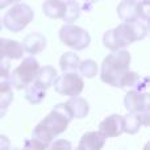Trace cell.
<instances>
[{
    "label": "cell",
    "instance_id": "23",
    "mask_svg": "<svg viewBox=\"0 0 150 150\" xmlns=\"http://www.w3.org/2000/svg\"><path fill=\"white\" fill-rule=\"evenodd\" d=\"M149 1L150 0H141L138 1V20L148 23V17H149Z\"/></svg>",
    "mask_w": 150,
    "mask_h": 150
},
{
    "label": "cell",
    "instance_id": "20",
    "mask_svg": "<svg viewBox=\"0 0 150 150\" xmlns=\"http://www.w3.org/2000/svg\"><path fill=\"white\" fill-rule=\"evenodd\" d=\"M79 63H80L79 55H76V53L74 52L63 53L59 58V66L62 71H76Z\"/></svg>",
    "mask_w": 150,
    "mask_h": 150
},
{
    "label": "cell",
    "instance_id": "10",
    "mask_svg": "<svg viewBox=\"0 0 150 150\" xmlns=\"http://www.w3.org/2000/svg\"><path fill=\"white\" fill-rule=\"evenodd\" d=\"M21 45H23L24 52H26L30 55H36L45 50V47L47 45V40L40 32H32V33L26 34L24 37Z\"/></svg>",
    "mask_w": 150,
    "mask_h": 150
},
{
    "label": "cell",
    "instance_id": "2",
    "mask_svg": "<svg viewBox=\"0 0 150 150\" xmlns=\"http://www.w3.org/2000/svg\"><path fill=\"white\" fill-rule=\"evenodd\" d=\"M148 36L146 23L140 20L122 21L116 28L109 29L103 36V44L111 52L125 49L136 41H142Z\"/></svg>",
    "mask_w": 150,
    "mask_h": 150
},
{
    "label": "cell",
    "instance_id": "11",
    "mask_svg": "<svg viewBox=\"0 0 150 150\" xmlns=\"http://www.w3.org/2000/svg\"><path fill=\"white\" fill-rule=\"evenodd\" d=\"M24 55V49L21 42L16 40H9L0 37V61L3 59H20Z\"/></svg>",
    "mask_w": 150,
    "mask_h": 150
},
{
    "label": "cell",
    "instance_id": "3",
    "mask_svg": "<svg viewBox=\"0 0 150 150\" xmlns=\"http://www.w3.org/2000/svg\"><path fill=\"white\" fill-rule=\"evenodd\" d=\"M130 61V53L124 49L112 52L109 55H107L100 67L101 82L112 87L122 88L124 78L129 71Z\"/></svg>",
    "mask_w": 150,
    "mask_h": 150
},
{
    "label": "cell",
    "instance_id": "8",
    "mask_svg": "<svg viewBox=\"0 0 150 150\" xmlns=\"http://www.w3.org/2000/svg\"><path fill=\"white\" fill-rule=\"evenodd\" d=\"M124 105L128 112L146 113L149 112V93L145 91L130 88L124 98Z\"/></svg>",
    "mask_w": 150,
    "mask_h": 150
},
{
    "label": "cell",
    "instance_id": "22",
    "mask_svg": "<svg viewBox=\"0 0 150 150\" xmlns=\"http://www.w3.org/2000/svg\"><path fill=\"white\" fill-rule=\"evenodd\" d=\"M78 70L84 78L91 79V78H95L98 75L99 69H98V63L93 59H84V61H80L79 66H78Z\"/></svg>",
    "mask_w": 150,
    "mask_h": 150
},
{
    "label": "cell",
    "instance_id": "6",
    "mask_svg": "<svg viewBox=\"0 0 150 150\" xmlns=\"http://www.w3.org/2000/svg\"><path fill=\"white\" fill-rule=\"evenodd\" d=\"M59 40L62 41V44L74 50H84L91 44L90 33L82 26L73 25V24H65L59 29Z\"/></svg>",
    "mask_w": 150,
    "mask_h": 150
},
{
    "label": "cell",
    "instance_id": "26",
    "mask_svg": "<svg viewBox=\"0 0 150 150\" xmlns=\"http://www.w3.org/2000/svg\"><path fill=\"white\" fill-rule=\"evenodd\" d=\"M9 146H11V144H9L8 137L0 134V149H9Z\"/></svg>",
    "mask_w": 150,
    "mask_h": 150
},
{
    "label": "cell",
    "instance_id": "5",
    "mask_svg": "<svg viewBox=\"0 0 150 150\" xmlns=\"http://www.w3.org/2000/svg\"><path fill=\"white\" fill-rule=\"evenodd\" d=\"M38 69H40V63L34 57L24 58L23 62L12 73H9L8 82H9L11 87L15 88V90H24L29 83H32Z\"/></svg>",
    "mask_w": 150,
    "mask_h": 150
},
{
    "label": "cell",
    "instance_id": "15",
    "mask_svg": "<svg viewBox=\"0 0 150 150\" xmlns=\"http://www.w3.org/2000/svg\"><path fill=\"white\" fill-rule=\"evenodd\" d=\"M138 1L137 0H122L117 5V16L121 21H136L138 20Z\"/></svg>",
    "mask_w": 150,
    "mask_h": 150
},
{
    "label": "cell",
    "instance_id": "27",
    "mask_svg": "<svg viewBox=\"0 0 150 150\" xmlns=\"http://www.w3.org/2000/svg\"><path fill=\"white\" fill-rule=\"evenodd\" d=\"M9 4H12V0H0V9L7 8Z\"/></svg>",
    "mask_w": 150,
    "mask_h": 150
},
{
    "label": "cell",
    "instance_id": "1",
    "mask_svg": "<svg viewBox=\"0 0 150 150\" xmlns=\"http://www.w3.org/2000/svg\"><path fill=\"white\" fill-rule=\"evenodd\" d=\"M73 120L66 103H58L49 112L45 119H42L34 127L32 132V148L47 149L57 136L63 133Z\"/></svg>",
    "mask_w": 150,
    "mask_h": 150
},
{
    "label": "cell",
    "instance_id": "30",
    "mask_svg": "<svg viewBox=\"0 0 150 150\" xmlns=\"http://www.w3.org/2000/svg\"><path fill=\"white\" fill-rule=\"evenodd\" d=\"M1 28H3V20H1V17H0V30H1Z\"/></svg>",
    "mask_w": 150,
    "mask_h": 150
},
{
    "label": "cell",
    "instance_id": "21",
    "mask_svg": "<svg viewBox=\"0 0 150 150\" xmlns=\"http://www.w3.org/2000/svg\"><path fill=\"white\" fill-rule=\"evenodd\" d=\"M66 11L62 20L65 24H73L80 16V5L76 0H66Z\"/></svg>",
    "mask_w": 150,
    "mask_h": 150
},
{
    "label": "cell",
    "instance_id": "29",
    "mask_svg": "<svg viewBox=\"0 0 150 150\" xmlns=\"http://www.w3.org/2000/svg\"><path fill=\"white\" fill-rule=\"evenodd\" d=\"M23 1V0H12V4H16V3H20Z\"/></svg>",
    "mask_w": 150,
    "mask_h": 150
},
{
    "label": "cell",
    "instance_id": "16",
    "mask_svg": "<svg viewBox=\"0 0 150 150\" xmlns=\"http://www.w3.org/2000/svg\"><path fill=\"white\" fill-rule=\"evenodd\" d=\"M13 101V88L8 79H0V119L7 115V111Z\"/></svg>",
    "mask_w": 150,
    "mask_h": 150
},
{
    "label": "cell",
    "instance_id": "9",
    "mask_svg": "<svg viewBox=\"0 0 150 150\" xmlns=\"http://www.w3.org/2000/svg\"><path fill=\"white\" fill-rule=\"evenodd\" d=\"M149 125V112L146 113H134L128 112V115L122 116V130L127 134H136L141 127Z\"/></svg>",
    "mask_w": 150,
    "mask_h": 150
},
{
    "label": "cell",
    "instance_id": "12",
    "mask_svg": "<svg viewBox=\"0 0 150 150\" xmlns=\"http://www.w3.org/2000/svg\"><path fill=\"white\" fill-rule=\"evenodd\" d=\"M99 132H101L107 138L108 137H119L124 133L122 130V116L113 113L105 117L99 124Z\"/></svg>",
    "mask_w": 150,
    "mask_h": 150
},
{
    "label": "cell",
    "instance_id": "7",
    "mask_svg": "<svg viewBox=\"0 0 150 150\" xmlns=\"http://www.w3.org/2000/svg\"><path fill=\"white\" fill-rule=\"evenodd\" d=\"M52 86L54 87L57 93L71 98V96H78L82 93L84 88V80L75 71H63L62 75L55 76Z\"/></svg>",
    "mask_w": 150,
    "mask_h": 150
},
{
    "label": "cell",
    "instance_id": "17",
    "mask_svg": "<svg viewBox=\"0 0 150 150\" xmlns=\"http://www.w3.org/2000/svg\"><path fill=\"white\" fill-rule=\"evenodd\" d=\"M57 70H55L53 66L47 65V66H42V67L38 69L36 76L32 82H34L36 84H38L40 87H42L44 90L47 91V88L53 84V80L57 76Z\"/></svg>",
    "mask_w": 150,
    "mask_h": 150
},
{
    "label": "cell",
    "instance_id": "24",
    "mask_svg": "<svg viewBox=\"0 0 150 150\" xmlns=\"http://www.w3.org/2000/svg\"><path fill=\"white\" fill-rule=\"evenodd\" d=\"M11 73V61L3 59L0 61V79H8Z\"/></svg>",
    "mask_w": 150,
    "mask_h": 150
},
{
    "label": "cell",
    "instance_id": "13",
    "mask_svg": "<svg viewBox=\"0 0 150 150\" xmlns=\"http://www.w3.org/2000/svg\"><path fill=\"white\" fill-rule=\"evenodd\" d=\"M107 137L99 130H91L82 136L78 149L80 150H99L105 145Z\"/></svg>",
    "mask_w": 150,
    "mask_h": 150
},
{
    "label": "cell",
    "instance_id": "25",
    "mask_svg": "<svg viewBox=\"0 0 150 150\" xmlns=\"http://www.w3.org/2000/svg\"><path fill=\"white\" fill-rule=\"evenodd\" d=\"M49 148H53V149H59V148H63V149H71V144L66 140H58L55 141L54 144H50Z\"/></svg>",
    "mask_w": 150,
    "mask_h": 150
},
{
    "label": "cell",
    "instance_id": "14",
    "mask_svg": "<svg viewBox=\"0 0 150 150\" xmlns=\"http://www.w3.org/2000/svg\"><path fill=\"white\" fill-rule=\"evenodd\" d=\"M69 111H70L73 119H84L90 112V104L86 99L79 98L78 96H71L67 101H66Z\"/></svg>",
    "mask_w": 150,
    "mask_h": 150
},
{
    "label": "cell",
    "instance_id": "4",
    "mask_svg": "<svg viewBox=\"0 0 150 150\" xmlns=\"http://www.w3.org/2000/svg\"><path fill=\"white\" fill-rule=\"evenodd\" d=\"M34 12L25 3H16L13 7L4 15L3 25L9 32H21L33 21Z\"/></svg>",
    "mask_w": 150,
    "mask_h": 150
},
{
    "label": "cell",
    "instance_id": "28",
    "mask_svg": "<svg viewBox=\"0 0 150 150\" xmlns=\"http://www.w3.org/2000/svg\"><path fill=\"white\" fill-rule=\"evenodd\" d=\"M96 1H98V0H84V3H86V4H90V5L95 4Z\"/></svg>",
    "mask_w": 150,
    "mask_h": 150
},
{
    "label": "cell",
    "instance_id": "19",
    "mask_svg": "<svg viewBox=\"0 0 150 150\" xmlns=\"http://www.w3.org/2000/svg\"><path fill=\"white\" fill-rule=\"evenodd\" d=\"M25 99L33 105L42 103L44 99L46 98V90H44L42 87H40L38 84H36L34 82L29 83L25 88Z\"/></svg>",
    "mask_w": 150,
    "mask_h": 150
},
{
    "label": "cell",
    "instance_id": "18",
    "mask_svg": "<svg viewBox=\"0 0 150 150\" xmlns=\"http://www.w3.org/2000/svg\"><path fill=\"white\" fill-rule=\"evenodd\" d=\"M66 11V3L63 0H45L42 4V12L49 18L59 20Z\"/></svg>",
    "mask_w": 150,
    "mask_h": 150
}]
</instances>
